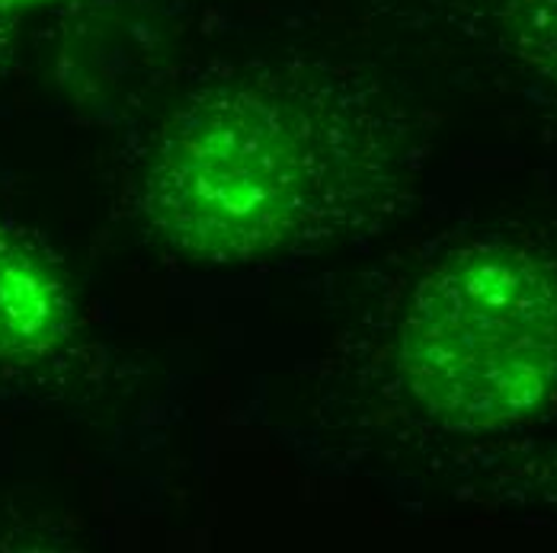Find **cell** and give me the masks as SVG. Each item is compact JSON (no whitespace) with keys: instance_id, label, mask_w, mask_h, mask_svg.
<instances>
[{"instance_id":"cell-1","label":"cell","mask_w":557,"mask_h":553,"mask_svg":"<svg viewBox=\"0 0 557 553\" xmlns=\"http://www.w3.org/2000/svg\"><path fill=\"white\" fill-rule=\"evenodd\" d=\"M385 176L379 122L327 77L260 71L180 100L138 173L135 215L196 266H247L331 237Z\"/></svg>"},{"instance_id":"cell-2","label":"cell","mask_w":557,"mask_h":553,"mask_svg":"<svg viewBox=\"0 0 557 553\" xmlns=\"http://www.w3.org/2000/svg\"><path fill=\"white\" fill-rule=\"evenodd\" d=\"M394 378L430 423L484 436L557 406V263L474 240L417 278L394 332Z\"/></svg>"},{"instance_id":"cell-3","label":"cell","mask_w":557,"mask_h":553,"mask_svg":"<svg viewBox=\"0 0 557 553\" xmlns=\"http://www.w3.org/2000/svg\"><path fill=\"white\" fill-rule=\"evenodd\" d=\"M74 330L71 278L29 234L0 218V365L55 359Z\"/></svg>"},{"instance_id":"cell-4","label":"cell","mask_w":557,"mask_h":553,"mask_svg":"<svg viewBox=\"0 0 557 553\" xmlns=\"http://www.w3.org/2000/svg\"><path fill=\"white\" fill-rule=\"evenodd\" d=\"M497 23L512 55L557 87V0H500Z\"/></svg>"},{"instance_id":"cell-5","label":"cell","mask_w":557,"mask_h":553,"mask_svg":"<svg viewBox=\"0 0 557 553\" xmlns=\"http://www.w3.org/2000/svg\"><path fill=\"white\" fill-rule=\"evenodd\" d=\"M61 0H0V20L13 23L16 16L29 13V10H42V7H52Z\"/></svg>"},{"instance_id":"cell-6","label":"cell","mask_w":557,"mask_h":553,"mask_svg":"<svg viewBox=\"0 0 557 553\" xmlns=\"http://www.w3.org/2000/svg\"><path fill=\"white\" fill-rule=\"evenodd\" d=\"M7 29H10V23H7V20H0V52H3V39H7Z\"/></svg>"}]
</instances>
